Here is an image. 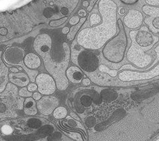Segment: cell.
<instances>
[{
    "mask_svg": "<svg viewBox=\"0 0 159 141\" xmlns=\"http://www.w3.org/2000/svg\"><path fill=\"white\" fill-rule=\"evenodd\" d=\"M33 47L42 57L45 69L54 79L57 88L61 91L66 90L69 87L66 71L71 54L68 43L63 41L60 48L54 49L51 36L43 33L38 35L34 40Z\"/></svg>",
    "mask_w": 159,
    "mask_h": 141,
    "instance_id": "obj_1",
    "label": "cell"
},
{
    "mask_svg": "<svg viewBox=\"0 0 159 141\" xmlns=\"http://www.w3.org/2000/svg\"><path fill=\"white\" fill-rule=\"evenodd\" d=\"M102 22L99 25L82 29L77 43L87 50H98L117 33V5L112 0H100L98 5Z\"/></svg>",
    "mask_w": 159,
    "mask_h": 141,
    "instance_id": "obj_2",
    "label": "cell"
},
{
    "mask_svg": "<svg viewBox=\"0 0 159 141\" xmlns=\"http://www.w3.org/2000/svg\"><path fill=\"white\" fill-rule=\"evenodd\" d=\"M117 22L118 33L116 36L112 37L104 45L102 55L106 61L119 64L124 60L128 41L123 21L118 19Z\"/></svg>",
    "mask_w": 159,
    "mask_h": 141,
    "instance_id": "obj_3",
    "label": "cell"
},
{
    "mask_svg": "<svg viewBox=\"0 0 159 141\" xmlns=\"http://www.w3.org/2000/svg\"><path fill=\"white\" fill-rule=\"evenodd\" d=\"M131 39V45L127 52V59L129 62L134 64L136 67L146 69L149 66H153V61L155 59V55L153 53H146L152 47H142L135 42L134 36L131 31L129 32Z\"/></svg>",
    "mask_w": 159,
    "mask_h": 141,
    "instance_id": "obj_4",
    "label": "cell"
},
{
    "mask_svg": "<svg viewBox=\"0 0 159 141\" xmlns=\"http://www.w3.org/2000/svg\"><path fill=\"white\" fill-rule=\"evenodd\" d=\"M25 52L20 47L10 46L7 48L3 54V60L4 62L9 66H20L23 69L31 82H35L37 76L39 74L38 70L28 68L25 64L24 58Z\"/></svg>",
    "mask_w": 159,
    "mask_h": 141,
    "instance_id": "obj_5",
    "label": "cell"
},
{
    "mask_svg": "<svg viewBox=\"0 0 159 141\" xmlns=\"http://www.w3.org/2000/svg\"><path fill=\"white\" fill-rule=\"evenodd\" d=\"M159 76V64L150 69L149 70H125L121 71L118 75V78L123 81H135L147 80Z\"/></svg>",
    "mask_w": 159,
    "mask_h": 141,
    "instance_id": "obj_6",
    "label": "cell"
},
{
    "mask_svg": "<svg viewBox=\"0 0 159 141\" xmlns=\"http://www.w3.org/2000/svg\"><path fill=\"white\" fill-rule=\"evenodd\" d=\"M89 77V79L93 83L101 86H111V87H128L133 85L138 84V83H131V81H123L120 79L118 77H112L109 75L102 73L101 71L96 72V70L92 73H86Z\"/></svg>",
    "mask_w": 159,
    "mask_h": 141,
    "instance_id": "obj_7",
    "label": "cell"
},
{
    "mask_svg": "<svg viewBox=\"0 0 159 141\" xmlns=\"http://www.w3.org/2000/svg\"><path fill=\"white\" fill-rule=\"evenodd\" d=\"M99 61L95 53L81 49L77 57L76 65L85 73H92L98 68Z\"/></svg>",
    "mask_w": 159,
    "mask_h": 141,
    "instance_id": "obj_8",
    "label": "cell"
},
{
    "mask_svg": "<svg viewBox=\"0 0 159 141\" xmlns=\"http://www.w3.org/2000/svg\"><path fill=\"white\" fill-rule=\"evenodd\" d=\"M134 40L138 45L142 47H153L158 41L159 38L151 32L147 26H144L138 30L130 31Z\"/></svg>",
    "mask_w": 159,
    "mask_h": 141,
    "instance_id": "obj_9",
    "label": "cell"
},
{
    "mask_svg": "<svg viewBox=\"0 0 159 141\" xmlns=\"http://www.w3.org/2000/svg\"><path fill=\"white\" fill-rule=\"evenodd\" d=\"M143 12L146 15L144 22L154 34H159V6L144 5Z\"/></svg>",
    "mask_w": 159,
    "mask_h": 141,
    "instance_id": "obj_10",
    "label": "cell"
},
{
    "mask_svg": "<svg viewBox=\"0 0 159 141\" xmlns=\"http://www.w3.org/2000/svg\"><path fill=\"white\" fill-rule=\"evenodd\" d=\"M35 82L39 92L42 95H52L56 90V81L50 75L46 73L38 75L36 77Z\"/></svg>",
    "mask_w": 159,
    "mask_h": 141,
    "instance_id": "obj_11",
    "label": "cell"
},
{
    "mask_svg": "<svg viewBox=\"0 0 159 141\" xmlns=\"http://www.w3.org/2000/svg\"><path fill=\"white\" fill-rule=\"evenodd\" d=\"M59 100L54 96H45L38 100L37 109L43 115H49L58 106Z\"/></svg>",
    "mask_w": 159,
    "mask_h": 141,
    "instance_id": "obj_12",
    "label": "cell"
},
{
    "mask_svg": "<svg viewBox=\"0 0 159 141\" xmlns=\"http://www.w3.org/2000/svg\"><path fill=\"white\" fill-rule=\"evenodd\" d=\"M143 22V14L139 11L130 10L126 15L123 17V24L128 28L135 29L142 26Z\"/></svg>",
    "mask_w": 159,
    "mask_h": 141,
    "instance_id": "obj_13",
    "label": "cell"
},
{
    "mask_svg": "<svg viewBox=\"0 0 159 141\" xmlns=\"http://www.w3.org/2000/svg\"><path fill=\"white\" fill-rule=\"evenodd\" d=\"M8 79L12 84L20 87H26L30 83V78L24 73H12L8 75Z\"/></svg>",
    "mask_w": 159,
    "mask_h": 141,
    "instance_id": "obj_14",
    "label": "cell"
},
{
    "mask_svg": "<svg viewBox=\"0 0 159 141\" xmlns=\"http://www.w3.org/2000/svg\"><path fill=\"white\" fill-rule=\"evenodd\" d=\"M125 114V112L122 109H119L116 110L114 113L112 114V115L110 117V118L108 119L107 120L102 122L100 123L97 124L95 126V129L97 131H100L104 130V129L106 128L109 126H110L111 124L113 123L116 122L118 120H120L121 118L124 116Z\"/></svg>",
    "mask_w": 159,
    "mask_h": 141,
    "instance_id": "obj_15",
    "label": "cell"
},
{
    "mask_svg": "<svg viewBox=\"0 0 159 141\" xmlns=\"http://www.w3.org/2000/svg\"><path fill=\"white\" fill-rule=\"evenodd\" d=\"M66 76L68 80L72 83H81L83 78L82 70L77 66H71L69 68H67Z\"/></svg>",
    "mask_w": 159,
    "mask_h": 141,
    "instance_id": "obj_16",
    "label": "cell"
},
{
    "mask_svg": "<svg viewBox=\"0 0 159 141\" xmlns=\"http://www.w3.org/2000/svg\"><path fill=\"white\" fill-rule=\"evenodd\" d=\"M8 69L0 57V93L6 88L8 83Z\"/></svg>",
    "mask_w": 159,
    "mask_h": 141,
    "instance_id": "obj_17",
    "label": "cell"
},
{
    "mask_svg": "<svg viewBox=\"0 0 159 141\" xmlns=\"http://www.w3.org/2000/svg\"><path fill=\"white\" fill-rule=\"evenodd\" d=\"M24 61L25 65L31 69H36L41 65L40 57L33 53H30L25 55Z\"/></svg>",
    "mask_w": 159,
    "mask_h": 141,
    "instance_id": "obj_18",
    "label": "cell"
},
{
    "mask_svg": "<svg viewBox=\"0 0 159 141\" xmlns=\"http://www.w3.org/2000/svg\"><path fill=\"white\" fill-rule=\"evenodd\" d=\"M24 113L28 116L36 115L38 113L37 104L35 100L33 98L29 97L24 100L23 104Z\"/></svg>",
    "mask_w": 159,
    "mask_h": 141,
    "instance_id": "obj_19",
    "label": "cell"
},
{
    "mask_svg": "<svg viewBox=\"0 0 159 141\" xmlns=\"http://www.w3.org/2000/svg\"><path fill=\"white\" fill-rule=\"evenodd\" d=\"M86 19H87L86 17H81L80 19V20H79V22L77 24L74 25L73 26L71 27V28L69 30V32H68V34L66 36V38H67L68 40L70 41H72L75 39L76 34H77L78 31L80 30V29L81 28V27L84 24V23L85 22Z\"/></svg>",
    "mask_w": 159,
    "mask_h": 141,
    "instance_id": "obj_20",
    "label": "cell"
},
{
    "mask_svg": "<svg viewBox=\"0 0 159 141\" xmlns=\"http://www.w3.org/2000/svg\"><path fill=\"white\" fill-rule=\"evenodd\" d=\"M101 98L105 100L112 101L118 97V93L111 89H104L101 92Z\"/></svg>",
    "mask_w": 159,
    "mask_h": 141,
    "instance_id": "obj_21",
    "label": "cell"
},
{
    "mask_svg": "<svg viewBox=\"0 0 159 141\" xmlns=\"http://www.w3.org/2000/svg\"><path fill=\"white\" fill-rule=\"evenodd\" d=\"M67 115V110L64 107H57L53 111V116L56 119H63Z\"/></svg>",
    "mask_w": 159,
    "mask_h": 141,
    "instance_id": "obj_22",
    "label": "cell"
},
{
    "mask_svg": "<svg viewBox=\"0 0 159 141\" xmlns=\"http://www.w3.org/2000/svg\"><path fill=\"white\" fill-rule=\"evenodd\" d=\"M67 119V124L70 126V128H72L73 129L75 128H83L84 129L83 126L81 124L80 122H79V121L76 120H74L72 118H71L70 116H67L66 117Z\"/></svg>",
    "mask_w": 159,
    "mask_h": 141,
    "instance_id": "obj_23",
    "label": "cell"
},
{
    "mask_svg": "<svg viewBox=\"0 0 159 141\" xmlns=\"http://www.w3.org/2000/svg\"><path fill=\"white\" fill-rule=\"evenodd\" d=\"M18 95L21 97H31L33 94L31 92H30L28 90L27 87H24L19 90V91L18 92Z\"/></svg>",
    "mask_w": 159,
    "mask_h": 141,
    "instance_id": "obj_24",
    "label": "cell"
},
{
    "mask_svg": "<svg viewBox=\"0 0 159 141\" xmlns=\"http://www.w3.org/2000/svg\"><path fill=\"white\" fill-rule=\"evenodd\" d=\"M66 20H67V17H63L58 20H51L49 22V26H52V27H58V26L62 25L63 24H64Z\"/></svg>",
    "mask_w": 159,
    "mask_h": 141,
    "instance_id": "obj_25",
    "label": "cell"
},
{
    "mask_svg": "<svg viewBox=\"0 0 159 141\" xmlns=\"http://www.w3.org/2000/svg\"><path fill=\"white\" fill-rule=\"evenodd\" d=\"M66 135H67L68 136H69L70 138H72L73 139L77 140H83V139L82 138H84L81 135V133L79 132H75V131H73L72 132H65Z\"/></svg>",
    "mask_w": 159,
    "mask_h": 141,
    "instance_id": "obj_26",
    "label": "cell"
},
{
    "mask_svg": "<svg viewBox=\"0 0 159 141\" xmlns=\"http://www.w3.org/2000/svg\"><path fill=\"white\" fill-rule=\"evenodd\" d=\"M92 99L90 96H83L81 99V102L82 105L84 107H89L92 103Z\"/></svg>",
    "mask_w": 159,
    "mask_h": 141,
    "instance_id": "obj_27",
    "label": "cell"
},
{
    "mask_svg": "<svg viewBox=\"0 0 159 141\" xmlns=\"http://www.w3.org/2000/svg\"><path fill=\"white\" fill-rule=\"evenodd\" d=\"M95 123H96V119L94 117H92V116H90V117L88 118L85 122L86 125L89 128L92 127L95 124Z\"/></svg>",
    "mask_w": 159,
    "mask_h": 141,
    "instance_id": "obj_28",
    "label": "cell"
},
{
    "mask_svg": "<svg viewBox=\"0 0 159 141\" xmlns=\"http://www.w3.org/2000/svg\"><path fill=\"white\" fill-rule=\"evenodd\" d=\"M146 3L151 6H159V0H145Z\"/></svg>",
    "mask_w": 159,
    "mask_h": 141,
    "instance_id": "obj_29",
    "label": "cell"
},
{
    "mask_svg": "<svg viewBox=\"0 0 159 141\" xmlns=\"http://www.w3.org/2000/svg\"><path fill=\"white\" fill-rule=\"evenodd\" d=\"M37 88H38V87H37V84H36V83H31L29 84L28 86V87H27L28 90L30 92H31L36 91V90L37 89Z\"/></svg>",
    "mask_w": 159,
    "mask_h": 141,
    "instance_id": "obj_30",
    "label": "cell"
},
{
    "mask_svg": "<svg viewBox=\"0 0 159 141\" xmlns=\"http://www.w3.org/2000/svg\"><path fill=\"white\" fill-rule=\"evenodd\" d=\"M79 20H80V19L79 18L78 16H74L70 19V20L69 21V23L71 25L74 26V25L77 24L79 22Z\"/></svg>",
    "mask_w": 159,
    "mask_h": 141,
    "instance_id": "obj_31",
    "label": "cell"
},
{
    "mask_svg": "<svg viewBox=\"0 0 159 141\" xmlns=\"http://www.w3.org/2000/svg\"><path fill=\"white\" fill-rule=\"evenodd\" d=\"M97 1L98 0H91L88 6L87 7V11H90L91 10H92L93 9V8L94 7L95 3L97 2Z\"/></svg>",
    "mask_w": 159,
    "mask_h": 141,
    "instance_id": "obj_32",
    "label": "cell"
},
{
    "mask_svg": "<svg viewBox=\"0 0 159 141\" xmlns=\"http://www.w3.org/2000/svg\"><path fill=\"white\" fill-rule=\"evenodd\" d=\"M121 2H123L125 4H127V5H134L135 3H137L138 0H120Z\"/></svg>",
    "mask_w": 159,
    "mask_h": 141,
    "instance_id": "obj_33",
    "label": "cell"
},
{
    "mask_svg": "<svg viewBox=\"0 0 159 141\" xmlns=\"http://www.w3.org/2000/svg\"><path fill=\"white\" fill-rule=\"evenodd\" d=\"M33 98L35 100H39L42 98V94L39 92H35L33 94Z\"/></svg>",
    "mask_w": 159,
    "mask_h": 141,
    "instance_id": "obj_34",
    "label": "cell"
},
{
    "mask_svg": "<svg viewBox=\"0 0 159 141\" xmlns=\"http://www.w3.org/2000/svg\"><path fill=\"white\" fill-rule=\"evenodd\" d=\"M100 17L99 16H98L97 14H93L92 15V16H91V18H90V21L92 22V21H94V24H97V23H98L97 20V19H100Z\"/></svg>",
    "mask_w": 159,
    "mask_h": 141,
    "instance_id": "obj_35",
    "label": "cell"
},
{
    "mask_svg": "<svg viewBox=\"0 0 159 141\" xmlns=\"http://www.w3.org/2000/svg\"><path fill=\"white\" fill-rule=\"evenodd\" d=\"M82 83L84 86H88L91 83V79L89 78H84L82 79Z\"/></svg>",
    "mask_w": 159,
    "mask_h": 141,
    "instance_id": "obj_36",
    "label": "cell"
},
{
    "mask_svg": "<svg viewBox=\"0 0 159 141\" xmlns=\"http://www.w3.org/2000/svg\"><path fill=\"white\" fill-rule=\"evenodd\" d=\"M78 15H79V16H81V17H86V16L87 15L86 11H85V10H83V9L80 10L79 11V12H78Z\"/></svg>",
    "mask_w": 159,
    "mask_h": 141,
    "instance_id": "obj_37",
    "label": "cell"
},
{
    "mask_svg": "<svg viewBox=\"0 0 159 141\" xmlns=\"http://www.w3.org/2000/svg\"><path fill=\"white\" fill-rule=\"evenodd\" d=\"M70 116H72V118H73L74 119H75V120H77V121H80V118H79V117L77 115V114H75V113H74V112H71L70 113Z\"/></svg>",
    "mask_w": 159,
    "mask_h": 141,
    "instance_id": "obj_38",
    "label": "cell"
},
{
    "mask_svg": "<svg viewBox=\"0 0 159 141\" xmlns=\"http://www.w3.org/2000/svg\"><path fill=\"white\" fill-rule=\"evenodd\" d=\"M10 70L12 73H17L19 71V69H17L16 67H12L10 69Z\"/></svg>",
    "mask_w": 159,
    "mask_h": 141,
    "instance_id": "obj_39",
    "label": "cell"
},
{
    "mask_svg": "<svg viewBox=\"0 0 159 141\" xmlns=\"http://www.w3.org/2000/svg\"><path fill=\"white\" fill-rule=\"evenodd\" d=\"M69 28H64L62 30V32L63 34H68V32H69Z\"/></svg>",
    "mask_w": 159,
    "mask_h": 141,
    "instance_id": "obj_40",
    "label": "cell"
},
{
    "mask_svg": "<svg viewBox=\"0 0 159 141\" xmlns=\"http://www.w3.org/2000/svg\"><path fill=\"white\" fill-rule=\"evenodd\" d=\"M125 13V9L121 8L120 10V11H119V14H120L121 15H124Z\"/></svg>",
    "mask_w": 159,
    "mask_h": 141,
    "instance_id": "obj_41",
    "label": "cell"
},
{
    "mask_svg": "<svg viewBox=\"0 0 159 141\" xmlns=\"http://www.w3.org/2000/svg\"><path fill=\"white\" fill-rule=\"evenodd\" d=\"M83 6H84V7H88V5H89V3H88V2H84L83 3Z\"/></svg>",
    "mask_w": 159,
    "mask_h": 141,
    "instance_id": "obj_42",
    "label": "cell"
}]
</instances>
